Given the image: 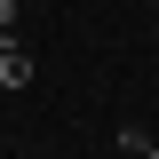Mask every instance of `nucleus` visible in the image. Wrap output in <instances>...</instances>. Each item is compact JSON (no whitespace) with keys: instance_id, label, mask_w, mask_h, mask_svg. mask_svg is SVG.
I'll use <instances>...</instances> for the list:
<instances>
[{"instance_id":"obj_2","label":"nucleus","mask_w":159,"mask_h":159,"mask_svg":"<svg viewBox=\"0 0 159 159\" xmlns=\"http://www.w3.org/2000/svg\"><path fill=\"white\" fill-rule=\"evenodd\" d=\"M135 159H159V143H143V151H135Z\"/></svg>"},{"instance_id":"obj_1","label":"nucleus","mask_w":159,"mask_h":159,"mask_svg":"<svg viewBox=\"0 0 159 159\" xmlns=\"http://www.w3.org/2000/svg\"><path fill=\"white\" fill-rule=\"evenodd\" d=\"M0 88L16 96V88H32V56H24V40H8L0 48Z\"/></svg>"},{"instance_id":"obj_3","label":"nucleus","mask_w":159,"mask_h":159,"mask_svg":"<svg viewBox=\"0 0 159 159\" xmlns=\"http://www.w3.org/2000/svg\"><path fill=\"white\" fill-rule=\"evenodd\" d=\"M151 8H159V0H151Z\"/></svg>"}]
</instances>
